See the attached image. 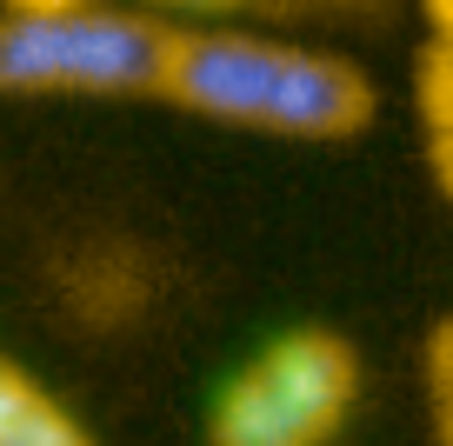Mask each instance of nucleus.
I'll return each mask as SVG.
<instances>
[{
    "label": "nucleus",
    "instance_id": "f257e3e1",
    "mask_svg": "<svg viewBox=\"0 0 453 446\" xmlns=\"http://www.w3.org/2000/svg\"><path fill=\"white\" fill-rule=\"evenodd\" d=\"M160 94L273 140H347L373 120V87L354 60L267 34H180Z\"/></svg>",
    "mask_w": 453,
    "mask_h": 446
},
{
    "label": "nucleus",
    "instance_id": "f03ea898",
    "mask_svg": "<svg viewBox=\"0 0 453 446\" xmlns=\"http://www.w3.org/2000/svg\"><path fill=\"white\" fill-rule=\"evenodd\" d=\"M180 27L120 7H7L0 94H160Z\"/></svg>",
    "mask_w": 453,
    "mask_h": 446
},
{
    "label": "nucleus",
    "instance_id": "7ed1b4c3",
    "mask_svg": "<svg viewBox=\"0 0 453 446\" xmlns=\"http://www.w3.org/2000/svg\"><path fill=\"white\" fill-rule=\"evenodd\" d=\"M360 400V360L340 334L300 327L241 366L213 400V446H326Z\"/></svg>",
    "mask_w": 453,
    "mask_h": 446
},
{
    "label": "nucleus",
    "instance_id": "20e7f679",
    "mask_svg": "<svg viewBox=\"0 0 453 446\" xmlns=\"http://www.w3.org/2000/svg\"><path fill=\"white\" fill-rule=\"evenodd\" d=\"M0 446H94V440L27 366L0 353Z\"/></svg>",
    "mask_w": 453,
    "mask_h": 446
},
{
    "label": "nucleus",
    "instance_id": "39448f33",
    "mask_svg": "<svg viewBox=\"0 0 453 446\" xmlns=\"http://www.w3.org/2000/svg\"><path fill=\"white\" fill-rule=\"evenodd\" d=\"M420 120H426V154H434L440 187L453 194V47H434L420 67Z\"/></svg>",
    "mask_w": 453,
    "mask_h": 446
},
{
    "label": "nucleus",
    "instance_id": "423d86ee",
    "mask_svg": "<svg viewBox=\"0 0 453 446\" xmlns=\"http://www.w3.org/2000/svg\"><path fill=\"white\" fill-rule=\"evenodd\" d=\"M426 380H434V433L440 446H453V320L426 347Z\"/></svg>",
    "mask_w": 453,
    "mask_h": 446
},
{
    "label": "nucleus",
    "instance_id": "0eeeda50",
    "mask_svg": "<svg viewBox=\"0 0 453 446\" xmlns=\"http://www.w3.org/2000/svg\"><path fill=\"white\" fill-rule=\"evenodd\" d=\"M426 20H434V47H453V0H426Z\"/></svg>",
    "mask_w": 453,
    "mask_h": 446
},
{
    "label": "nucleus",
    "instance_id": "6e6552de",
    "mask_svg": "<svg viewBox=\"0 0 453 446\" xmlns=\"http://www.w3.org/2000/svg\"><path fill=\"white\" fill-rule=\"evenodd\" d=\"M147 7H187V14H220V7H241V0H147Z\"/></svg>",
    "mask_w": 453,
    "mask_h": 446
},
{
    "label": "nucleus",
    "instance_id": "1a4fd4ad",
    "mask_svg": "<svg viewBox=\"0 0 453 446\" xmlns=\"http://www.w3.org/2000/svg\"><path fill=\"white\" fill-rule=\"evenodd\" d=\"M7 7H81V0H7Z\"/></svg>",
    "mask_w": 453,
    "mask_h": 446
}]
</instances>
